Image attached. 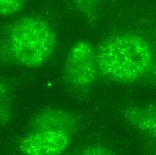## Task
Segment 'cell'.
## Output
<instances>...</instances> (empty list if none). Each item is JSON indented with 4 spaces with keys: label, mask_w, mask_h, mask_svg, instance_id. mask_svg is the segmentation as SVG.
<instances>
[{
    "label": "cell",
    "mask_w": 156,
    "mask_h": 155,
    "mask_svg": "<svg viewBox=\"0 0 156 155\" xmlns=\"http://www.w3.org/2000/svg\"><path fill=\"white\" fill-rule=\"evenodd\" d=\"M76 120L72 115L57 109L41 112L31 130L20 143V150L28 155H57L70 145Z\"/></svg>",
    "instance_id": "3"
},
{
    "label": "cell",
    "mask_w": 156,
    "mask_h": 155,
    "mask_svg": "<svg viewBox=\"0 0 156 155\" xmlns=\"http://www.w3.org/2000/svg\"><path fill=\"white\" fill-rule=\"evenodd\" d=\"M12 115V100L6 86L0 82V125L8 122Z\"/></svg>",
    "instance_id": "6"
},
{
    "label": "cell",
    "mask_w": 156,
    "mask_h": 155,
    "mask_svg": "<svg viewBox=\"0 0 156 155\" xmlns=\"http://www.w3.org/2000/svg\"><path fill=\"white\" fill-rule=\"evenodd\" d=\"M7 48L16 63L38 67L48 61L55 51L57 38L46 19L24 16L16 21L7 34Z\"/></svg>",
    "instance_id": "2"
},
{
    "label": "cell",
    "mask_w": 156,
    "mask_h": 155,
    "mask_svg": "<svg viewBox=\"0 0 156 155\" xmlns=\"http://www.w3.org/2000/svg\"><path fill=\"white\" fill-rule=\"evenodd\" d=\"M99 73L117 83H132L144 77L153 65V52L140 36L109 35L96 48Z\"/></svg>",
    "instance_id": "1"
},
{
    "label": "cell",
    "mask_w": 156,
    "mask_h": 155,
    "mask_svg": "<svg viewBox=\"0 0 156 155\" xmlns=\"http://www.w3.org/2000/svg\"><path fill=\"white\" fill-rule=\"evenodd\" d=\"M99 73L96 49L89 42L81 41L70 48L64 65L66 83L76 89L90 86Z\"/></svg>",
    "instance_id": "4"
},
{
    "label": "cell",
    "mask_w": 156,
    "mask_h": 155,
    "mask_svg": "<svg viewBox=\"0 0 156 155\" xmlns=\"http://www.w3.org/2000/svg\"><path fill=\"white\" fill-rule=\"evenodd\" d=\"M27 0H0V16H12L23 10Z\"/></svg>",
    "instance_id": "7"
},
{
    "label": "cell",
    "mask_w": 156,
    "mask_h": 155,
    "mask_svg": "<svg viewBox=\"0 0 156 155\" xmlns=\"http://www.w3.org/2000/svg\"><path fill=\"white\" fill-rule=\"evenodd\" d=\"M127 120L136 128L156 136V109L154 108H130L126 113Z\"/></svg>",
    "instance_id": "5"
},
{
    "label": "cell",
    "mask_w": 156,
    "mask_h": 155,
    "mask_svg": "<svg viewBox=\"0 0 156 155\" xmlns=\"http://www.w3.org/2000/svg\"><path fill=\"white\" fill-rule=\"evenodd\" d=\"M72 1L79 9L86 12L94 8L100 0H72Z\"/></svg>",
    "instance_id": "8"
}]
</instances>
